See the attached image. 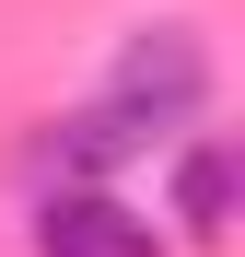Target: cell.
Masks as SVG:
<instances>
[{
  "instance_id": "6da1fadb",
  "label": "cell",
  "mask_w": 245,
  "mask_h": 257,
  "mask_svg": "<svg viewBox=\"0 0 245 257\" xmlns=\"http://www.w3.org/2000/svg\"><path fill=\"white\" fill-rule=\"evenodd\" d=\"M198 94H210V59H198V35H175V24H152L129 59H117V105L129 117H152V128H175Z\"/></svg>"
},
{
  "instance_id": "7a4b0ae2",
  "label": "cell",
  "mask_w": 245,
  "mask_h": 257,
  "mask_svg": "<svg viewBox=\"0 0 245 257\" xmlns=\"http://www.w3.org/2000/svg\"><path fill=\"white\" fill-rule=\"evenodd\" d=\"M35 257H163V234L105 187H59L47 222H35Z\"/></svg>"
},
{
  "instance_id": "3957f363",
  "label": "cell",
  "mask_w": 245,
  "mask_h": 257,
  "mask_svg": "<svg viewBox=\"0 0 245 257\" xmlns=\"http://www.w3.org/2000/svg\"><path fill=\"white\" fill-rule=\"evenodd\" d=\"M152 141H163V128H152V117H129V105L105 94L94 117H70L59 141H47V164H59V176H105V164H129V152H152Z\"/></svg>"
},
{
  "instance_id": "277c9868",
  "label": "cell",
  "mask_w": 245,
  "mask_h": 257,
  "mask_svg": "<svg viewBox=\"0 0 245 257\" xmlns=\"http://www.w3.org/2000/svg\"><path fill=\"white\" fill-rule=\"evenodd\" d=\"M222 210H233V164H222L210 141H198V152L175 164V222H187L198 245H222Z\"/></svg>"
}]
</instances>
